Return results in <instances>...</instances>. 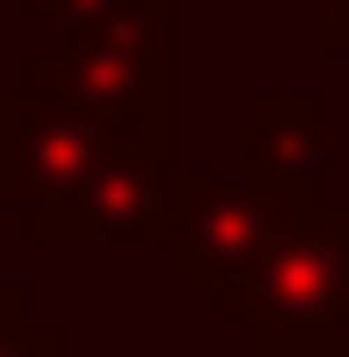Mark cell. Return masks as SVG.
Returning a JSON list of instances; mask_svg holds the SVG:
<instances>
[{
  "label": "cell",
  "instance_id": "cell-1",
  "mask_svg": "<svg viewBox=\"0 0 349 357\" xmlns=\"http://www.w3.org/2000/svg\"><path fill=\"white\" fill-rule=\"evenodd\" d=\"M42 50L25 84L117 142H174V0H25Z\"/></svg>",
  "mask_w": 349,
  "mask_h": 357
},
{
  "label": "cell",
  "instance_id": "cell-2",
  "mask_svg": "<svg viewBox=\"0 0 349 357\" xmlns=\"http://www.w3.org/2000/svg\"><path fill=\"white\" fill-rule=\"evenodd\" d=\"M208 307L258 357H349V199H316L274 225L250 266L208 291Z\"/></svg>",
  "mask_w": 349,
  "mask_h": 357
},
{
  "label": "cell",
  "instance_id": "cell-3",
  "mask_svg": "<svg viewBox=\"0 0 349 357\" xmlns=\"http://www.w3.org/2000/svg\"><path fill=\"white\" fill-rule=\"evenodd\" d=\"M174 142H117L59 191L25 199L17 225L34 250H158L174 225Z\"/></svg>",
  "mask_w": 349,
  "mask_h": 357
},
{
  "label": "cell",
  "instance_id": "cell-4",
  "mask_svg": "<svg viewBox=\"0 0 349 357\" xmlns=\"http://www.w3.org/2000/svg\"><path fill=\"white\" fill-rule=\"evenodd\" d=\"M333 199L325 175H216V167H183L174 175V225L158 250H174V282L191 291H216L233 266H250L274 225H291L299 208Z\"/></svg>",
  "mask_w": 349,
  "mask_h": 357
},
{
  "label": "cell",
  "instance_id": "cell-5",
  "mask_svg": "<svg viewBox=\"0 0 349 357\" xmlns=\"http://www.w3.org/2000/svg\"><path fill=\"white\" fill-rule=\"evenodd\" d=\"M100 150H117V133L91 125L84 108H67V100H50L34 84L0 91V208H25V199L59 191Z\"/></svg>",
  "mask_w": 349,
  "mask_h": 357
},
{
  "label": "cell",
  "instance_id": "cell-6",
  "mask_svg": "<svg viewBox=\"0 0 349 357\" xmlns=\"http://www.w3.org/2000/svg\"><path fill=\"white\" fill-rule=\"evenodd\" d=\"M333 108L316 91H258L250 100V167L258 175H325Z\"/></svg>",
  "mask_w": 349,
  "mask_h": 357
},
{
  "label": "cell",
  "instance_id": "cell-7",
  "mask_svg": "<svg viewBox=\"0 0 349 357\" xmlns=\"http://www.w3.org/2000/svg\"><path fill=\"white\" fill-rule=\"evenodd\" d=\"M0 357H67V333L50 316H34V299L17 282L0 291Z\"/></svg>",
  "mask_w": 349,
  "mask_h": 357
},
{
  "label": "cell",
  "instance_id": "cell-8",
  "mask_svg": "<svg viewBox=\"0 0 349 357\" xmlns=\"http://www.w3.org/2000/svg\"><path fill=\"white\" fill-rule=\"evenodd\" d=\"M325 42L349 59V0H325Z\"/></svg>",
  "mask_w": 349,
  "mask_h": 357
},
{
  "label": "cell",
  "instance_id": "cell-9",
  "mask_svg": "<svg viewBox=\"0 0 349 357\" xmlns=\"http://www.w3.org/2000/svg\"><path fill=\"white\" fill-rule=\"evenodd\" d=\"M0 291H8V282H0Z\"/></svg>",
  "mask_w": 349,
  "mask_h": 357
}]
</instances>
